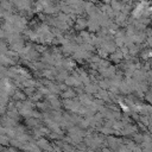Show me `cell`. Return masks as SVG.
I'll return each instance as SVG.
<instances>
[{"label": "cell", "mask_w": 152, "mask_h": 152, "mask_svg": "<svg viewBox=\"0 0 152 152\" xmlns=\"http://www.w3.org/2000/svg\"><path fill=\"white\" fill-rule=\"evenodd\" d=\"M7 144H8V139L2 134H0V145H7Z\"/></svg>", "instance_id": "obj_1"}]
</instances>
